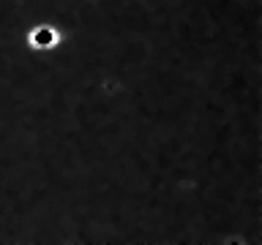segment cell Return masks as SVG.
Masks as SVG:
<instances>
[{
  "instance_id": "1",
  "label": "cell",
  "mask_w": 262,
  "mask_h": 245,
  "mask_svg": "<svg viewBox=\"0 0 262 245\" xmlns=\"http://www.w3.org/2000/svg\"><path fill=\"white\" fill-rule=\"evenodd\" d=\"M28 44L30 49H55L60 44V30L52 28V24H36L28 33Z\"/></svg>"
}]
</instances>
